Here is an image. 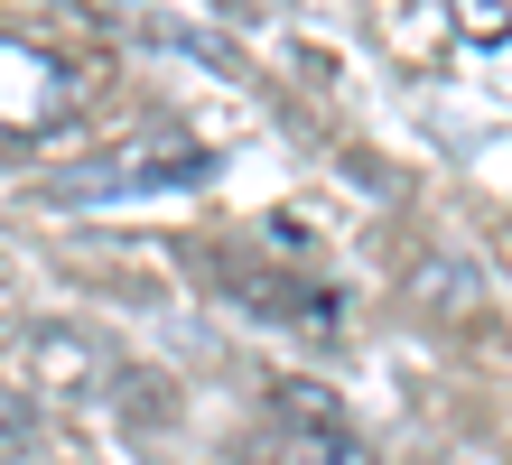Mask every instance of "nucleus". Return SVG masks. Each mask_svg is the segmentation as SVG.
<instances>
[{
  "mask_svg": "<svg viewBox=\"0 0 512 465\" xmlns=\"http://www.w3.org/2000/svg\"><path fill=\"white\" fill-rule=\"evenodd\" d=\"M270 465H354V447L345 438H298V447H280Z\"/></svg>",
  "mask_w": 512,
  "mask_h": 465,
  "instance_id": "obj_4",
  "label": "nucleus"
},
{
  "mask_svg": "<svg viewBox=\"0 0 512 465\" xmlns=\"http://www.w3.org/2000/svg\"><path fill=\"white\" fill-rule=\"evenodd\" d=\"M84 103V84L75 66L56 47H28V38H0V149L10 140H47V131H66Z\"/></svg>",
  "mask_w": 512,
  "mask_h": 465,
  "instance_id": "obj_1",
  "label": "nucleus"
},
{
  "mask_svg": "<svg viewBox=\"0 0 512 465\" xmlns=\"http://www.w3.org/2000/svg\"><path fill=\"white\" fill-rule=\"evenodd\" d=\"M38 400H28V391H10V382H0V465H10V456H28V447H38Z\"/></svg>",
  "mask_w": 512,
  "mask_h": 465,
  "instance_id": "obj_3",
  "label": "nucleus"
},
{
  "mask_svg": "<svg viewBox=\"0 0 512 465\" xmlns=\"http://www.w3.org/2000/svg\"><path fill=\"white\" fill-rule=\"evenodd\" d=\"M205 159H196V140L187 131H140V140H122L103 168H75V177H56V196H140V186H177V177H196Z\"/></svg>",
  "mask_w": 512,
  "mask_h": 465,
  "instance_id": "obj_2",
  "label": "nucleus"
}]
</instances>
